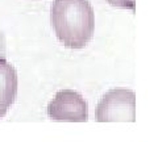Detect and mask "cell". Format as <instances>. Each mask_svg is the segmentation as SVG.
<instances>
[{
    "label": "cell",
    "instance_id": "obj_1",
    "mask_svg": "<svg viewBox=\"0 0 158 142\" xmlns=\"http://www.w3.org/2000/svg\"><path fill=\"white\" fill-rule=\"evenodd\" d=\"M50 21L57 38L69 49H83L95 30V13L88 0H54Z\"/></svg>",
    "mask_w": 158,
    "mask_h": 142
},
{
    "label": "cell",
    "instance_id": "obj_2",
    "mask_svg": "<svg viewBox=\"0 0 158 142\" xmlns=\"http://www.w3.org/2000/svg\"><path fill=\"white\" fill-rule=\"evenodd\" d=\"M136 95L131 90L113 88L106 92L96 107V121L99 122H135Z\"/></svg>",
    "mask_w": 158,
    "mask_h": 142
},
{
    "label": "cell",
    "instance_id": "obj_3",
    "mask_svg": "<svg viewBox=\"0 0 158 142\" xmlns=\"http://www.w3.org/2000/svg\"><path fill=\"white\" fill-rule=\"evenodd\" d=\"M48 116L56 121L86 122L88 120L87 101L77 91H58L48 105Z\"/></svg>",
    "mask_w": 158,
    "mask_h": 142
},
{
    "label": "cell",
    "instance_id": "obj_4",
    "mask_svg": "<svg viewBox=\"0 0 158 142\" xmlns=\"http://www.w3.org/2000/svg\"><path fill=\"white\" fill-rule=\"evenodd\" d=\"M17 96V72L6 58L0 57V119L7 115L8 109Z\"/></svg>",
    "mask_w": 158,
    "mask_h": 142
},
{
    "label": "cell",
    "instance_id": "obj_5",
    "mask_svg": "<svg viewBox=\"0 0 158 142\" xmlns=\"http://www.w3.org/2000/svg\"><path fill=\"white\" fill-rule=\"evenodd\" d=\"M107 2L111 6L117 7V8L131 9V11H135L136 9V0H107Z\"/></svg>",
    "mask_w": 158,
    "mask_h": 142
}]
</instances>
